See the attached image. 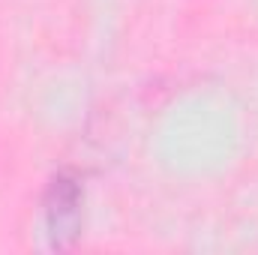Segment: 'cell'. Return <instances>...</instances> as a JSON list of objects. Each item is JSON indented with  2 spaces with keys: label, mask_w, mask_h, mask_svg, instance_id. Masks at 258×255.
I'll list each match as a JSON object with an SVG mask.
<instances>
[{
  "label": "cell",
  "mask_w": 258,
  "mask_h": 255,
  "mask_svg": "<svg viewBox=\"0 0 258 255\" xmlns=\"http://www.w3.org/2000/svg\"><path fill=\"white\" fill-rule=\"evenodd\" d=\"M48 228H51V240L54 246L72 243V237L78 234V222H81V189L72 177H54L51 189H48Z\"/></svg>",
  "instance_id": "6da1fadb"
}]
</instances>
